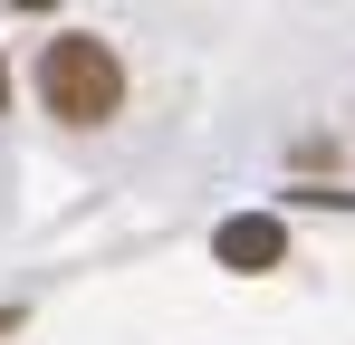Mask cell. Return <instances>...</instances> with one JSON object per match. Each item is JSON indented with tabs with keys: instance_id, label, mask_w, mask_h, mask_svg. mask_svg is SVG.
<instances>
[{
	"instance_id": "1",
	"label": "cell",
	"mask_w": 355,
	"mask_h": 345,
	"mask_svg": "<svg viewBox=\"0 0 355 345\" xmlns=\"http://www.w3.org/2000/svg\"><path fill=\"white\" fill-rule=\"evenodd\" d=\"M39 106L58 115V125H106L125 106V57L96 29H58L39 48Z\"/></svg>"
},
{
	"instance_id": "2",
	"label": "cell",
	"mask_w": 355,
	"mask_h": 345,
	"mask_svg": "<svg viewBox=\"0 0 355 345\" xmlns=\"http://www.w3.org/2000/svg\"><path fill=\"white\" fill-rule=\"evenodd\" d=\"M211 259L240 269V278H259V269L288 259V221H279V211H231V221L211 230Z\"/></svg>"
},
{
	"instance_id": "3",
	"label": "cell",
	"mask_w": 355,
	"mask_h": 345,
	"mask_svg": "<svg viewBox=\"0 0 355 345\" xmlns=\"http://www.w3.org/2000/svg\"><path fill=\"white\" fill-rule=\"evenodd\" d=\"M0 336H19V307H0Z\"/></svg>"
},
{
	"instance_id": "4",
	"label": "cell",
	"mask_w": 355,
	"mask_h": 345,
	"mask_svg": "<svg viewBox=\"0 0 355 345\" xmlns=\"http://www.w3.org/2000/svg\"><path fill=\"white\" fill-rule=\"evenodd\" d=\"M0 106H10V67H0Z\"/></svg>"
}]
</instances>
